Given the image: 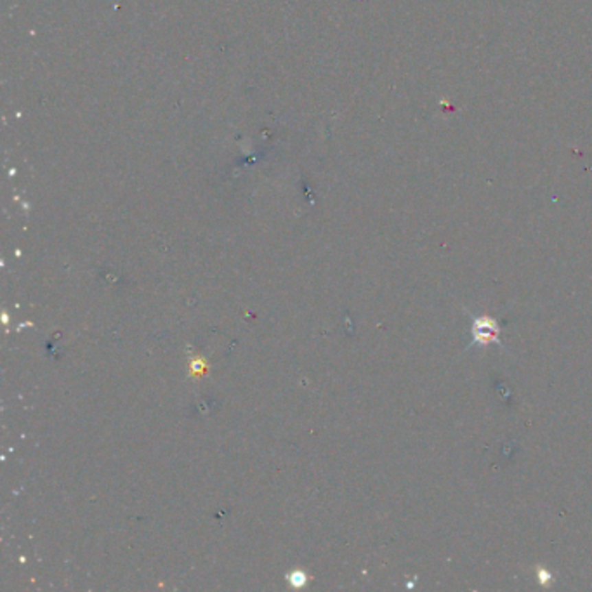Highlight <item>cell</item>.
I'll list each match as a JSON object with an SVG mask.
<instances>
[{"mask_svg": "<svg viewBox=\"0 0 592 592\" xmlns=\"http://www.w3.org/2000/svg\"><path fill=\"white\" fill-rule=\"evenodd\" d=\"M486 320H476L475 334L478 341H495V335L499 332L497 325L488 320V325H485Z\"/></svg>", "mask_w": 592, "mask_h": 592, "instance_id": "1", "label": "cell"}]
</instances>
